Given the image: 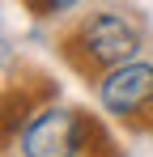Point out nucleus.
I'll use <instances>...</instances> for the list:
<instances>
[{
	"label": "nucleus",
	"instance_id": "nucleus-1",
	"mask_svg": "<svg viewBox=\"0 0 153 157\" xmlns=\"http://www.w3.org/2000/svg\"><path fill=\"white\" fill-rule=\"evenodd\" d=\"M76 43H81V51L89 55V64L119 68L128 59H136V51H140V30L132 26L124 13H94V17L81 21Z\"/></svg>",
	"mask_w": 153,
	"mask_h": 157
},
{
	"label": "nucleus",
	"instance_id": "nucleus-2",
	"mask_svg": "<svg viewBox=\"0 0 153 157\" xmlns=\"http://www.w3.org/2000/svg\"><path fill=\"white\" fill-rule=\"evenodd\" d=\"M85 123L68 106H47L38 110L22 132V153L26 157H76L81 153Z\"/></svg>",
	"mask_w": 153,
	"mask_h": 157
},
{
	"label": "nucleus",
	"instance_id": "nucleus-3",
	"mask_svg": "<svg viewBox=\"0 0 153 157\" xmlns=\"http://www.w3.org/2000/svg\"><path fill=\"white\" fill-rule=\"evenodd\" d=\"M98 102L111 110V115H136L153 102V64H140V59H128L119 68H106V77L98 85Z\"/></svg>",
	"mask_w": 153,
	"mask_h": 157
},
{
	"label": "nucleus",
	"instance_id": "nucleus-4",
	"mask_svg": "<svg viewBox=\"0 0 153 157\" xmlns=\"http://www.w3.org/2000/svg\"><path fill=\"white\" fill-rule=\"evenodd\" d=\"M34 4H38L43 13H64V9H73L76 0H34Z\"/></svg>",
	"mask_w": 153,
	"mask_h": 157
}]
</instances>
